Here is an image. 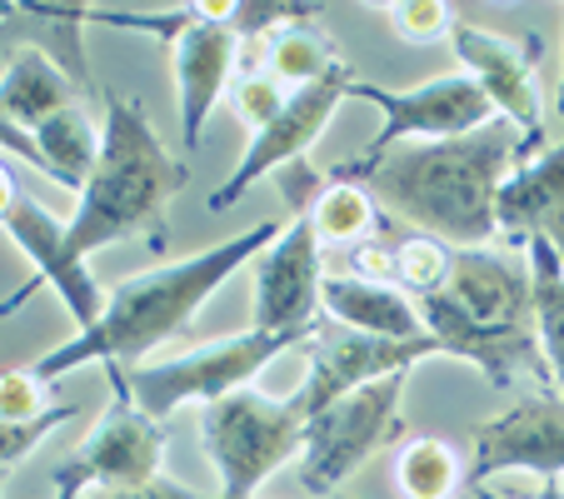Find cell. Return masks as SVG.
Wrapping results in <instances>:
<instances>
[{
  "label": "cell",
  "instance_id": "6da1fadb",
  "mask_svg": "<svg viewBox=\"0 0 564 499\" xmlns=\"http://www.w3.org/2000/svg\"><path fill=\"white\" fill-rule=\"evenodd\" d=\"M540 145L544 140L520 135L510 120L495 116L469 135L390 150L355 185H365L394 220L415 225L445 250H485L490 235H500L495 225L500 185L524 160H534Z\"/></svg>",
  "mask_w": 564,
  "mask_h": 499
},
{
  "label": "cell",
  "instance_id": "30bf717a",
  "mask_svg": "<svg viewBox=\"0 0 564 499\" xmlns=\"http://www.w3.org/2000/svg\"><path fill=\"white\" fill-rule=\"evenodd\" d=\"M250 270H256V319H250V329L310 340V329L319 319V285H325L315 225L290 220V230H280L250 260Z\"/></svg>",
  "mask_w": 564,
  "mask_h": 499
},
{
  "label": "cell",
  "instance_id": "4fadbf2b",
  "mask_svg": "<svg viewBox=\"0 0 564 499\" xmlns=\"http://www.w3.org/2000/svg\"><path fill=\"white\" fill-rule=\"evenodd\" d=\"M505 469H530L540 479L564 475V394H534L475 430L469 479L485 485Z\"/></svg>",
  "mask_w": 564,
  "mask_h": 499
},
{
  "label": "cell",
  "instance_id": "8d00e7d4",
  "mask_svg": "<svg viewBox=\"0 0 564 499\" xmlns=\"http://www.w3.org/2000/svg\"><path fill=\"white\" fill-rule=\"evenodd\" d=\"M21 200V185L11 181V171L0 165V225H6V215H11V205Z\"/></svg>",
  "mask_w": 564,
  "mask_h": 499
},
{
  "label": "cell",
  "instance_id": "d6a6232c",
  "mask_svg": "<svg viewBox=\"0 0 564 499\" xmlns=\"http://www.w3.org/2000/svg\"><path fill=\"white\" fill-rule=\"evenodd\" d=\"M350 270L360 280H375V285H394V245L380 240H360L350 256Z\"/></svg>",
  "mask_w": 564,
  "mask_h": 499
},
{
  "label": "cell",
  "instance_id": "9c48e42d",
  "mask_svg": "<svg viewBox=\"0 0 564 499\" xmlns=\"http://www.w3.org/2000/svg\"><path fill=\"white\" fill-rule=\"evenodd\" d=\"M106 375H110L116 400H110V410L96 420L90 440H80L75 455L65 459V465H55L51 475L55 479H75L80 489L86 485H96V489L150 485V479L160 475V459H165V445H171V440H165V430H160L135 400H130L126 380H120V365H106Z\"/></svg>",
  "mask_w": 564,
  "mask_h": 499
},
{
  "label": "cell",
  "instance_id": "2e32d148",
  "mask_svg": "<svg viewBox=\"0 0 564 499\" xmlns=\"http://www.w3.org/2000/svg\"><path fill=\"white\" fill-rule=\"evenodd\" d=\"M445 295L479 325H505V329H534L530 310V270L510 265L505 256L485 250H449V275Z\"/></svg>",
  "mask_w": 564,
  "mask_h": 499
},
{
  "label": "cell",
  "instance_id": "d590c367",
  "mask_svg": "<svg viewBox=\"0 0 564 499\" xmlns=\"http://www.w3.org/2000/svg\"><path fill=\"white\" fill-rule=\"evenodd\" d=\"M475 499H510V495H495V489H485V485H475ZM524 499H564V485L560 479H544L534 495H524Z\"/></svg>",
  "mask_w": 564,
  "mask_h": 499
},
{
  "label": "cell",
  "instance_id": "1f68e13d",
  "mask_svg": "<svg viewBox=\"0 0 564 499\" xmlns=\"http://www.w3.org/2000/svg\"><path fill=\"white\" fill-rule=\"evenodd\" d=\"M315 6H275V0H240L230 15V31L240 41H256V35H275L280 25H295V21H310Z\"/></svg>",
  "mask_w": 564,
  "mask_h": 499
},
{
  "label": "cell",
  "instance_id": "5b68a950",
  "mask_svg": "<svg viewBox=\"0 0 564 499\" xmlns=\"http://www.w3.org/2000/svg\"><path fill=\"white\" fill-rule=\"evenodd\" d=\"M305 345L300 335H260V329H246V335H230V340H210L195 345L185 355H171V360H145L120 370L130 400L165 425L181 404H215L235 390H250L260 370H265L275 355Z\"/></svg>",
  "mask_w": 564,
  "mask_h": 499
},
{
  "label": "cell",
  "instance_id": "e0dca14e",
  "mask_svg": "<svg viewBox=\"0 0 564 499\" xmlns=\"http://www.w3.org/2000/svg\"><path fill=\"white\" fill-rule=\"evenodd\" d=\"M495 225L510 240H544L554 245V256L564 260V140L544 145L534 160H524L520 171L500 185L495 200Z\"/></svg>",
  "mask_w": 564,
  "mask_h": 499
},
{
  "label": "cell",
  "instance_id": "ba28073f",
  "mask_svg": "<svg viewBox=\"0 0 564 499\" xmlns=\"http://www.w3.org/2000/svg\"><path fill=\"white\" fill-rule=\"evenodd\" d=\"M305 355H310V375L290 400H295V410L305 420H315L325 404L345 400L360 384L384 380V375H410L420 360L440 355V345L430 335H420V340H380V335H360V329H345L319 315L305 340Z\"/></svg>",
  "mask_w": 564,
  "mask_h": 499
},
{
  "label": "cell",
  "instance_id": "83f0119b",
  "mask_svg": "<svg viewBox=\"0 0 564 499\" xmlns=\"http://www.w3.org/2000/svg\"><path fill=\"white\" fill-rule=\"evenodd\" d=\"M285 100H290V90L280 86L270 70H250L230 86V106H235V116H240V126H250V135H260V130L285 110Z\"/></svg>",
  "mask_w": 564,
  "mask_h": 499
},
{
  "label": "cell",
  "instance_id": "7a4b0ae2",
  "mask_svg": "<svg viewBox=\"0 0 564 499\" xmlns=\"http://www.w3.org/2000/svg\"><path fill=\"white\" fill-rule=\"evenodd\" d=\"M280 230H285L280 220H260V225L210 245V250H200V256H191V260H175V265H165V270L120 280V285L106 295V315H100L90 329H80L75 340L45 350L31 370L51 384V380H61V375L80 370V365H96V360L120 365V370L145 365V355L160 350L165 340H175V335L195 319V310H200L235 270H246Z\"/></svg>",
  "mask_w": 564,
  "mask_h": 499
},
{
  "label": "cell",
  "instance_id": "ffe728a7",
  "mask_svg": "<svg viewBox=\"0 0 564 499\" xmlns=\"http://www.w3.org/2000/svg\"><path fill=\"white\" fill-rule=\"evenodd\" d=\"M75 80L65 75V65L41 45H21L0 70V110L11 116V126H21L25 135L45 126L51 116L75 106Z\"/></svg>",
  "mask_w": 564,
  "mask_h": 499
},
{
  "label": "cell",
  "instance_id": "e575fe53",
  "mask_svg": "<svg viewBox=\"0 0 564 499\" xmlns=\"http://www.w3.org/2000/svg\"><path fill=\"white\" fill-rule=\"evenodd\" d=\"M0 150H11V155H21L25 165H35V171L51 181V165H45V155H41V145H35V135H25L21 126H11V116L0 110Z\"/></svg>",
  "mask_w": 564,
  "mask_h": 499
},
{
  "label": "cell",
  "instance_id": "4dcf8cb0",
  "mask_svg": "<svg viewBox=\"0 0 564 499\" xmlns=\"http://www.w3.org/2000/svg\"><path fill=\"white\" fill-rule=\"evenodd\" d=\"M45 414V380L35 370L0 375V420L6 425H31Z\"/></svg>",
  "mask_w": 564,
  "mask_h": 499
},
{
  "label": "cell",
  "instance_id": "5bb4252c",
  "mask_svg": "<svg viewBox=\"0 0 564 499\" xmlns=\"http://www.w3.org/2000/svg\"><path fill=\"white\" fill-rule=\"evenodd\" d=\"M420 305V319H425V335L440 345V355H455V360L475 365L479 375L500 390H510L514 375L530 370L534 380H550L544 370V355H540V340H534V329H505V325H479L469 319L445 290L435 295L415 300Z\"/></svg>",
  "mask_w": 564,
  "mask_h": 499
},
{
  "label": "cell",
  "instance_id": "f546056e",
  "mask_svg": "<svg viewBox=\"0 0 564 499\" xmlns=\"http://www.w3.org/2000/svg\"><path fill=\"white\" fill-rule=\"evenodd\" d=\"M65 420H75V404H51V410L41 414V420H31V425H6L0 420V475L15 465V459H25L35 445H41L51 430H61Z\"/></svg>",
  "mask_w": 564,
  "mask_h": 499
},
{
  "label": "cell",
  "instance_id": "f1b7e54d",
  "mask_svg": "<svg viewBox=\"0 0 564 499\" xmlns=\"http://www.w3.org/2000/svg\"><path fill=\"white\" fill-rule=\"evenodd\" d=\"M275 191H280V200H285V210L295 215V220H305V215L319 205V195L330 191V175L315 171L310 155H300V160H290V165L275 171Z\"/></svg>",
  "mask_w": 564,
  "mask_h": 499
},
{
  "label": "cell",
  "instance_id": "8fae6325",
  "mask_svg": "<svg viewBox=\"0 0 564 499\" xmlns=\"http://www.w3.org/2000/svg\"><path fill=\"white\" fill-rule=\"evenodd\" d=\"M345 90H350V65H340V70L325 75V80H315V86L290 90L285 110H280L260 135H250V145H246V155H240V165L230 171V181L210 195V210H230L256 181L275 175L280 165H290V160L310 155V145H315L319 130L330 126V116L345 100Z\"/></svg>",
  "mask_w": 564,
  "mask_h": 499
},
{
  "label": "cell",
  "instance_id": "7c38bea8",
  "mask_svg": "<svg viewBox=\"0 0 564 499\" xmlns=\"http://www.w3.org/2000/svg\"><path fill=\"white\" fill-rule=\"evenodd\" d=\"M6 235L21 245L25 256H31L35 275L25 280L15 295L0 300V315H15V310H21V300L35 295L45 280L61 290L65 310L75 315V325H80V329H90L100 315H106V295H100L96 275H90V265H86V260H75L70 250H65V220H55V215L45 210L41 200L21 195V200L11 205V215H6Z\"/></svg>",
  "mask_w": 564,
  "mask_h": 499
},
{
  "label": "cell",
  "instance_id": "74e56055",
  "mask_svg": "<svg viewBox=\"0 0 564 499\" xmlns=\"http://www.w3.org/2000/svg\"><path fill=\"white\" fill-rule=\"evenodd\" d=\"M51 485H55V499H80V485H75V479H55L51 475Z\"/></svg>",
  "mask_w": 564,
  "mask_h": 499
},
{
  "label": "cell",
  "instance_id": "8992f818",
  "mask_svg": "<svg viewBox=\"0 0 564 499\" xmlns=\"http://www.w3.org/2000/svg\"><path fill=\"white\" fill-rule=\"evenodd\" d=\"M345 96L365 100L384 116L380 135L365 145V155L345 160L335 165L330 181H345L355 185L365 171H370L375 160H384L394 145H405V140H455V135H469V130L490 126L495 120V106L490 96L469 80V75H440V80H425L415 90H384V86H370V80H355L350 75V90Z\"/></svg>",
  "mask_w": 564,
  "mask_h": 499
},
{
  "label": "cell",
  "instance_id": "d6986e66",
  "mask_svg": "<svg viewBox=\"0 0 564 499\" xmlns=\"http://www.w3.org/2000/svg\"><path fill=\"white\" fill-rule=\"evenodd\" d=\"M319 305L335 325L360 329V335H380V340H420L425 319L420 305L394 285H375L360 275H325L319 285Z\"/></svg>",
  "mask_w": 564,
  "mask_h": 499
},
{
  "label": "cell",
  "instance_id": "ac0fdd59",
  "mask_svg": "<svg viewBox=\"0 0 564 499\" xmlns=\"http://www.w3.org/2000/svg\"><path fill=\"white\" fill-rule=\"evenodd\" d=\"M235 55H240V35L230 31V21H195L191 31L175 41V90H181L185 150L200 145L205 116H210L215 100L230 86Z\"/></svg>",
  "mask_w": 564,
  "mask_h": 499
},
{
  "label": "cell",
  "instance_id": "277c9868",
  "mask_svg": "<svg viewBox=\"0 0 564 499\" xmlns=\"http://www.w3.org/2000/svg\"><path fill=\"white\" fill-rule=\"evenodd\" d=\"M200 449L220 469V499H256V489L305 449V414L295 400L235 390L200 410Z\"/></svg>",
  "mask_w": 564,
  "mask_h": 499
},
{
  "label": "cell",
  "instance_id": "f35d334b",
  "mask_svg": "<svg viewBox=\"0 0 564 499\" xmlns=\"http://www.w3.org/2000/svg\"><path fill=\"white\" fill-rule=\"evenodd\" d=\"M560 116H564V75H560Z\"/></svg>",
  "mask_w": 564,
  "mask_h": 499
},
{
  "label": "cell",
  "instance_id": "52a82bcc",
  "mask_svg": "<svg viewBox=\"0 0 564 499\" xmlns=\"http://www.w3.org/2000/svg\"><path fill=\"white\" fill-rule=\"evenodd\" d=\"M400 390H405V375H384V380H370L345 400L325 404L315 420H305L300 485L310 495L330 499V489H340L365 459L380 455L405 430L400 425Z\"/></svg>",
  "mask_w": 564,
  "mask_h": 499
},
{
  "label": "cell",
  "instance_id": "cb8c5ba5",
  "mask_svg": "<svg viewBox=\"0 0 564 499\" xmlns=\"http://www.w3.org/2000/svg\"><path fill=\"white\" fill-rule=\"evenodd\" d=\"M265 65L270 75H275L280 86H315V80H325V75L340 70V55H335L330 35H319L315 25L295 21V25H280L275 35H270V51H265Z\"/></svg>",
  "mask_w": 564,
  "mask_h": 499
},
{
  "label": "cell",
  "instance_id": "836d02e7",
  "mask_svg": "<svg viewBox=\"0 0 564 499\" xmlns=\"http://www.w3.org/2000/svg\"><path fill=\"white\" fill-rule=\"evenodd\" d=\"M86 499H220V495H200V489H185L175 479H150V485H135V489H96Z\"/></svg>",
  "mask_w": 564,
  "mask_h": 499
},
{
  "label": "cell",
  "instance_id": "603a6c76",
  "mask_svg": "<svg viewBox=\"0 0 564 499\" xmlns=\"http://www.w3.org/2000/svg\"><path fill=\"white\" fill-rule=\"evenodd\" d=\"M469 469L459 465V449L449 440L420 435L394 459V489L405 499H455Z\"/></svg>",
  "mask_w": 564,
  "mask_h": 499
},
{
  "label": "cell",
  "instance_id": "44dd1931",
  "mask_svg": "<svg viewBox=\"0 0 564 499\" xmlns=\"http://www.w3.org/2000/svg\"><path fill=\"white\" fill-rule=\"evenodd\" d=\"M530 256V310H534V340H540L544 370L564 390V260L554 256V245L524 240Z\"/></svg>",
  "mask_w": 564,
  "mask_h": 499
},
{
  "label": "cell",
  "instance_id": "484cf974",
  "mask_svg": "<svg viewBox=\"0 0 564 499\" xmlns=\"http://www.w3.org/2000/svg\"><path fill=\"white\" fill-rule=\"evenodd\" d=\"M449 275V250L430 235H410L394 245V290H410V300H425L445 290Z\"/></svg>",
  "mask_w": 564,
  "mask_h": 499
},
{
  "label": "cell",
  "instance_id": "4316f807",
  "mask_svg": "<svg viewBox=\"0 0 564 499\" xmlns=\"http://www.w3.org/2000/svg\"><path fill=\"white\" fill-rule=\"evenodd\" d=\"M380 11H384V21H390V31L410 45L445 41V35H455V25H459L445 0H390Z\"/></svg>",
  "mask_w": 564,
  "mask_h": 499
},
{
  "label": "cell",
  "instance_id": "7402d4cb",
  "mask_svg": "<svg viewBox=\"0 0 564 499\" xmlns=\"http://www.w3.org/2000/svg\"><path fill=\"white\" fill-rule=\"evenodd\" d=\"M35 145H41L55 185H65V191H86V175L100 155V130L90 126L80 110L70 106V110H61V116H51L41 130H35Z\"/></svg>",
  "mask_w": 564,
  "mask_h": 499
},
{
  "label": "cell",
  "instance_id": "3957f363",
  "mask_svg": "<svg viewBox=\"0 0 564 499\" xmlns=\"http://www.w3.org/2000/svg\"><path fill=\"white\" fill-rule=\"evenodd\" d=\"M185 181H191V171L165 150L145 106L135 96H106L100 155L86 175L80 210L65 220V250L75 260H90L96 250L135 230H150V240L160 245L165 205Z\"/></svg>",
  "mask_w": 564,
  "mask_h": 499
},
{
  "label": "cell",
  "instance_id": "d4e9b609",
  "mask_svg": "<svg viewBox=\"0 0 564 499\" xmlns=\"http://www.w3.org/2000/svg\"><path fill=\"white\" fill-rule=\"evenodd\" d=\"M315 225V240L319 245H350V240H375V195L365 185H345V181H330V191L319 195V205L305 215Z\"/></svg>",
  "mask_w": 564,
  "mask_h": 499
},
{
  "label": "cell",
  "instance_id": "9a60e30c",
  "mask_svg": "<svg viewBox=\"0 0 564 499\" xmlns=\"http://www.w3.org/2000/svg\"><path fill=\"white\" fill-rule=\"evenodd\" d=\"M465 75L490 96L495 116L510 120L520 135L544 140V110H540V90H534V51L540 45H520L510 35H495L485 25H455L449 35Z\"/></svg>",
  "mask_w": 564,
  "mask_h": 499
}]
</instances>
